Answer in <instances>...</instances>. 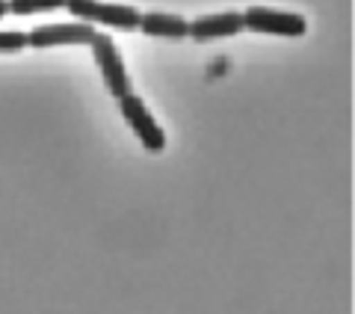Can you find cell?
I'll list each match as a JSON object with an SVG mask.
<instances>
[{"label":"cell","mask_w":355,"mask_h":314,"mask_svg":"<svg viewBox=\"0 0 355 314\" xmlns=\"http://www.w3.org/2000/svg\"><path fill=\"white\" fill-rule=\"evenodd\" d=\"M65 9L86 24H107L119 30H137L142 15L130 3H107V0H65Z\"/></svg>","instance_id":"1"},{"label":"cell","mask_w":355,"mask_h":314,"mask_svg":"<svg viewBox=\"0 0 355 314\" xmlns=\"http://www.w3.org/2000/svg\"><path fill=\"white\" fill-rule=\"evenodd\" d=\"M89 48H92V57L98 63V69H101V77L110 89V95H128L133 92L130 89V77H128V69H125V60H121V51L116 48L113 36H107V33L98 30L95 39L89 42Z\"/></svg>","instance_id":"2"},{"label":"cell","mask_w":355,"mask_h":314,"mask_svg":"<svg viewBox=\"0 0 355 314\" xmlns=\"http://www.w3.org/2000/svg\"><path fill=\"white\" fill-rule=\"evenodd\" d=\"M119 110L121 116H125V122L133 128V133L139 137V142L146 145L148 151H163L166 149V131L157 125V119L151 116L148 104L142 101L137 92H128L119 98Z\"/></svg>","instance_id":"3"},{"label":"cell","mask_w":355,"mask_h":314,"mask_svg":"<svg viewBox=\"0 0 355 314\" xmlns=\"http://www.w3.org/2000/svg\"><path fill=\"white\" fill-rule=\"evenodd\" d=\"M243 27L254 33H272V36H302L308 30V21L299 13H284V9L254 3L243 13Z\"/></svg>","instance_id":"4"},{"label":"cell","mask_w":355,"mask_h":314,"mask_svg":"<svg viewBox=\"0 0 355 314\" xmlns=\"http://www.w3.org/2000/svg\"><path fill=\"white\" fill-rule=\"evenodd\" d=\"M95 27L86 21H62V24H39L27 33L30 48H53V44H89L95 39Z\"/></svg>","instance_id":"5"},{"label":"cell","mask_w":355,"mask_h":314,"mask_svg":"<svg viewBox=\"0 0 355 314\" xmlns=\"http://www.w3.org/2000/svg\"><path fill=\"white\" fill-rule=\"evenodd\" d=\"M243 27V13L237 9H225V13H210V15H198L190 21V33L187 36L196 42H210V39H228L237 36Z\"/></svg>","instance_id":"6"},{"label":"cell","mask_w":355,"mask_h":314,"mask_svg":"<svg viewBox=\"0 0 355 314\" xmlns=\"http://www.w3.org/2000/svg\"><path fill=\"white\" fill-rule=\"evenodd\" d=\"M146 36H160V39H187L190 33V21L184 15L175 13H160V9H151V13L139 15V27Z\"/></svg>","instance_id":"7"},{"label":"cell","mask_w":355,"mask_h":314,"mask_svg":"<svg viewBox=\"0 0 355 314\" xmlns=\"http://www.w3.org/2000/svg\"><path fill=\"white\" fill-rule=\"evenodd\" d=\"M65 6V0H9V13L12 15H36V13H53Z\"/></svg>","instance_id":"8"},{"label":"cell","mask_w":355,"mask_h":314,"mask_svg":"<svg viewBox=\"0 0 355 314\" xmlns=\"http://www.w3.org/2000/svg\"><path fill=\"white\" fill-rule=\"evenodd\" d=\"M24 48H30V44H27V33H21V30H0V53L24 51Z\"/></svg>","instance_id":"9"},{"label":"cell","mask_w":355,"mask_h":314,"mask_svg":"<svg viewBox=\"0 0 355 314\" xmlns=\"http://www.w3.org/2000/svg\"><path fill=\"white\" fill-rule=\"evenodd\" d=\"M9 15V0H0V18Z\"/></svg>","instance_id":"10"}]
</instances>
